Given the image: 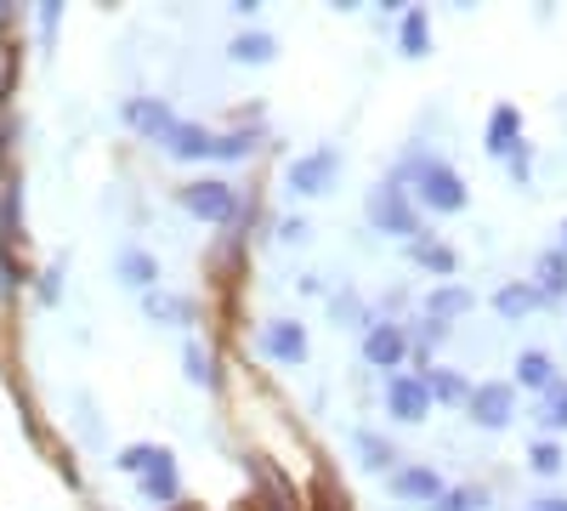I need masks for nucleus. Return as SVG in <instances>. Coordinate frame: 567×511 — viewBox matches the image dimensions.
Here are the masks:
<instances>
[{"instance_id":"f257e3e1","label":"nucleus","mask_w":567,"mask_h":511,"mask_svg":"<svg viewBox=\"0 0 567 511\" xmlns=\"http://www.w3.org/2000/svg\"><path fill=\"white\" fill-rule=\"evenodd\" d=\"M403 188L414 194V205H420V216L432 211V216H460L465 205H471V188H465V176L443 160V154H425V149H414V154H403L398 160V171H392Z\"/></svg>"},{"instance_id":"f03ea898","label":"nucleus","mask_w":567,"mask_h":511,"mask_svg":"<svg viewBox=\"0 0 567 511\" xmlns=\"http://www.w3.org/2000/svg\"><path fill=\"white\" fill-rule=\"evenodd\" d=\"M114 472L136 478V494L148 505H176L182 500V467L165 443H125L114 454Z\"/></svg>"},{"instance_id":"7ed1b4c3","label":"nucleus","mask_w":567,"mask_h":511,"mask_svg":"<svg viewBox=\"0 0 567 511\" xmlns=\"http://www.w3.org/2000/svg\"><path fill=\"white\" fill-rule=\"evenodd\" d=\"M363 216H369V227L374 234H392V239H420L425 227H420V205H414V194L403 188L398 176H381L369 188V200H363Z\"/></svg>"},{"instance_id":"20e7f679","label":"nucleus","mask_w":567,"mask_h":511,"mask_svg":"<svg viewBox=\"0 0 567 511\" xmlns=\"http://www.w3.org/2000/svg\"><path fill=\"white\" fill-rule=\"evenodd\" d=\"M176 205L194 222H205V227H227V222H239V211H245L239 188H233L227 176H187L176 188Z\"/></svg>"},{"instance_id":"39448f33","label":"nucleus","mask_w":567,"mask_h":511,"mask_svg":"<svg viewBox=\"0 0 567 511\" xmlns=\"http://www.w3.org/2000/svg\"><path fill=\"white\" fill-rule=\"evenodd\" d=\"M341 171H347L341 149L323 143V149H307V154H296L290 165H284V188H290V200H323L341 182Z\"/></svg>"},{"instance_id":"423d86ee","label":"nucleus","mask_w":567,"mask_h":511,"mask_svg":"<svg viewBox=\"0 0 567 511\" xmlns=\"http://www.w3.org/2000/svg\"><path fill=\"white\" fill-rule=\"evenodd\" d=\"M409 352H414V341H409V324L403 318H374L369 330H363V364L381 369V376H398Z\"/></svg>"},{"instance_id":"0eeeda50","label":"nucleus","mask_w":567,"mask_h":511,"mask_svg":"<svg viewBox=\"0 0 567 511\" xmlns=\"http://www.w3.org/2000/svg\"><path fill=\"white\" fill-rule=\"evenodd\" d=\"M465 421L483 432H505L516 421V387L511 381H477L465 398Z\"/></svg>"},{"instance_id":"6e6552de","label":"nucleus","mask_w":567,"mask_h":511,"mask_svg":"<svg viewBox=\"0 0 567 511\" xmlns=\"http://www.w3.org/2000/svg\"><path fill=\"white\" fill-rule=\"evenodd\" d=\"M432 409H437V403H432V392H425L420 369H398V376H386V421L420 427Z\"/></svg>"},{"instance_id":"1a4fd4ad","label":"nucleus","mask_w":567,"mask_h":511,"mask_svg":"<svg viewBox=\"0 0 567 511\" xmlns=\"http://www.w3.org/2000/svg\"><path fill=\"white\" fill-rule=\"evenodd\" d=\"M256 347H261V358H272V364H284V369L307 364V352H312L301 318H267V324H261V336H256Z\"/></svg>"},{"instance_id":"9d476101","label":"nucleus","mask_w":567,"mask_h":511,"mask_svg":"<svg viewBox=\"0 0 567 511\" xmlns=\"http://www.w3.org/2000/svg\"><path fill=\"white\" fill-rule=\"evenodd\" d=\"M216 136H221V131H210V125H199V120H176V125L159 136V154H165V160H182V165H205V160H216Z\"/></svg>"},{"instance_id":"9b49d317","label":"nucleus","mask_w":567,"mask_h":511,"mask_svg":"<svg viewBox=\"0 0 567 511\" xmlns=\"http://www.w3.org/2000/svg\"><path fill=\"white\" fill-rule=\"evenodd\" d=\"M386 489H392L403 505H420V511H425V505H432L449 483H443V472L432 467V460H403V467L386 478Z\"/></svg>"},{"instance_id":"f8f14e48","label":"nucleus","mask_w":567,"mask_h":511,"mask_svg":"<svg viewBox=\"0 0 567 511\" xmlns=\"http://www.w3.org/2000/svg\"><path fill=\"white\" fill-rule=\"evenodd\" d=\"M120 120H125V131L148 136V143L159 149V136L176 125V109H171L165 98H125V103H120Z\"/></svg>"},{"instance_id":"ddd939ff","label":"nucleus","mask_w":567,"mask_h":511,"mask_svg":"<svg viewBox=\"0 0 567 511\" xmlns=\"http://www.w3.org/2000/svg\"><path fill=\"white\" fill-rule=\"evenodd\" d=\"M523 143H528V136H523V109H516V103H499V109L488 114V125H483V149H488L494 160H511Z\"/></svg>"},{"instance_id":"4468645a","label":"nucleus","mask_w":567,"mask_h":511,"mask_svg":"<svg viewBox=\"0 0 567 511\" xmlns=\"http://www.w3.org/2000/svg\"><path fill=\"white\" fill-rule=\"evenodd\" d=\"M556 381H561V369H556L550 352H539V347L516 352V364H511V387H516V392H550Z\"/></svg>"},{"instance_id":"2eb2a0df","label":"nucleus","mask_w":567,"mask_h":511,"mask_svg":"<svg viewBox=\"0 0 567 511\" xmlns=\"http://www.w3.org/2000/svg\"><path fill=\"white\" fill-rule=\"evenodd\" d=\"M409 262H414V267H425V273L437 278V285H449V278L460 273V251H454L449 239H437V234L409 239Z\"/></svg>"},{"instance_id":"dca6fc26","label":"nucleus","mask_w":567,"mask_h":511,"mask_svg":"<svg viewBox=\"0 0 567 511\" xmlns=\"http://www.w3.org/2000/svg\"><path fill=\"white\" fill-rule=\"evenodd\" d=\"M227 58L245 63V69H267V63H278V34H267V29H239V34L227 40Z\"/></svg>"},{"instance_id":"f3484780","label":"nucleus","mask_w":567,"mask_h":511,"mask_svg":"<svg viewBox=\"0 0 567 511\" xmlns=\"http://www.w3.org/2000/svg\"><path fill=\"white\" fill-rule=\"evenodd\" d=\"M114 273L125 278V285L136 290V296H148V290H159V262L142 251V245H125L120 256H114Z\"/></svg>"},{"instance_id":"a211bd4d","label":"nucleus","mask_w":567,"mask_h":511,"mask_svg":"<svg viewBox=\"0 0 567 511\" xmlns=\"http://www.w3.org/2000/svg\"><path fill=\"white\" fill-rule=\"evenodd\" d=\"M425 318H443V324H454V318H465L471 307H477V296H471L465 285H460V278H449V285H432V290H425Z\"/></svg>"},{"instance_id":"6ab92c4d","label":"nucleus","mask_w":567,"mask_h":511,"mask_svg":"<svg viewBox=\"0 0 567 511\" xmlns=\"http://www.w3.org/2000/svg\"><path fill=\"white\" fill-rule=\"evenodd\" d=\"M534 307H545L539 290H534V278H505V285L494 290V313H499L505 324H523Z\"/></svg>"},{"instance_id":"aec40b11","label":"nucleus","mask_w":567,"mask_h":511,"mask_svg":"<svg viewBox=\"0 0 567 511\" xmlns=\"http://www.w3.org/2000/svg\"><path fill=\"white\" fill-rule=\"evenodd\" d=\"M420 381H425V392H432V403H460V409H465L471 387H477V381H465L454 364H425Z\"/></svg>"},{"instance_id":"412c9836","label":"nucleus","mask_w":567,"mask_h":511,"mask_svg":"<svg viewBox=\"0 0 567 511\" xmlns=\"http://www.w3.org/2000/svg\"><path fill=\"white\" fill-rule=\"evenodd\" d=\"M142 313H148L154 324H194L199 318V302L194 296H182V290H148V296H142Z\"/></svg>"},{"instance_id":"4be33fe9","label":"nucleus","mask_w":567,"mask_h":511,"mask_svg":"<svg viewBox=\"0 0 567 511\" xmlns=\"http://www.w3.org/2000/svg\"><path fill=\"white\" fill-rule=\"evenodd\" d=\"M398 52L403 58H425V52H432V12H425V7H409L398 18Z\"/></svg>"},{"instance_id":"5701e85b","label":"nucleus","mask_w":567,"mask_h":511,"mask_svg":"<svg viewBox=\"0 0 567 511\" xmlns=\"http://www.w3.org/2000/svg\"><path fill=\"white\" fill-rule=\"evenodd\" d=\"M534 290H539L545 307H550V302H567V256H561V251H545V256L534 262Z\"/></svg>"},{"instance_id":"b1692460","label":"nucleus","mask_w":567,"mask_h":511,"mask_svg":"<svg viewBox=\"0 0 567 511\" xmlns=\"http://www.w3.org/2000/svg\"><path fill=\"white\" fill-rule=\"evenodd\" d=\"M534 427H539V438L567 432V376H561L550 392H539V403H534Z\"/></svg>"},{"instance_id":"393cba45","label":"nucleus","mask_w":567,"mask_h":511,"mask_svg":"<svg viewBox=\"0 0 567 511\" xmlns=\"http://www.w3.org/2000/svg\"><path fill=\"white\" fill-rule=\"evenodd\" d=\"M182 364H187L182 376L194 381V387H210V392L221 387V369H216V352H210V347H205L199 336H187V347H182Z\"/></svg>"},{"instance_id":"a878e982","label":"nucleus","mask_w":567,"mask_h":511,"mask_svg":"<svg viewBox=\"0 0 567 511\" xmlns=\"http://www.w3.org/2000/svg\"><path fill=\"white\" fill-rule=\"evenodd\" d=\"M352 443H358V454H363V467H369V472H386V478H392V472L403 467L398 443H392V438H381V432H358Z\"/></svg>"},{"instance_id":"bb28decb","label":"nucleus","mask_w":567,"mask_h":511,"mask_svg":"<svg viewBox=\"0 0 567 511\" xmlns=\"http://www.w3.org/2000/svg\"><path fill=\"white\" fill-rule=\"evenodd\" d=\"M488 505H494V494L483 483H449L425 511H488Z\"/></svg>"},{"instance_id":"cd10ccee","label":"nucleus","mask_w":567,"mask_h":511,"mask_svg":"<svg viewBox=\"0 0 567 511\" xmlns=\"http://www.w3.org/2000/svg\"><path fill=\"white\" fill-rule=\"evenodd\" d=\"M256 149H261L256 131H221V136H216V165H245Z\"/></svg>"},{"instance_id":"c85d7f7f","label":"nucleus","mask_w":567,"mask_h":511,"mask_svg":"<svg viewBox=\"0 0 567 511\" xmlns=\"http://www.w3.org/2000/svg\"><path fill=\"white\" fill-rule=\"evenodd\" d=\"M528 467H534L539 478H556V472L567 467V449H561V438H534V443H528Z\"/></svg>"},{"instance_id":"c756f323","label":"nucleus","mask_w":567,"mask_h":511,"mask_svg":"<svg viewBox=\"0 0 567 511\" xmlns=\"http://www.w3.org/2000/svg\"><path fill=\"white\" fill-rule=\"evenodd\" d=\"M329 313H336V318H347L352 330H369V324H374V313L358 302V290H336V296H329Z\"/></svg>"},{"instance_id":"7c9ffc66","label":"nucleus","mask_w":567,"mask_h":511,"mask_svg":"<svg viewBox=\"0 0 567 511\" xmlns=\"http://www.w3.org/2000/svg\"><path fill=\"white\" fill-rule=\"evenodd\" d=\"M505 171H511V182L516 188H528V176H534V143H523L511 160H505Z\"/></svg>"},{"instance_id":"2f4dec72","label":"nucleus","mask_w":567,"mask_h":511,"mask_svg":"<svg viewBox=\"0 0 567 511\" xmlns=\"http://www.w3.org/2000/svg\"><path fill=\"white\" fill-rule=\"evenodd\" d=\"M307 234H312L307 216H284V222H278V239H284V245H307Z\"/></svg>"},{"instance_id":"473e14b6","label":"nucleus","mask_w":567,"mask_h":511,"mask_svg":"<svg viewBox=\"0 0 567 511\" xmlns=\"http://www.w3.org/2000/svg\"><path fill=\"white\" fill-rule=\"evenodd\" d=\"M58 18H63V7H58V0H40V34H45V40H52Z\"/></svg>"},{"instance_id":"72a5a7b5","label":"nucleus","mask_w":567,"mask_h":511,"mask_svg":"<svg viewBox=\"0 0 567 511\" xmlns=\"http://www.w3.org/2000/svg\"><path fill=\"white\" fill-rule=\"evenodd\" d=\"M523 511H567V494H534Z\"/></svg>"},{"instance_id":"f704fd0d","label":"nucleus","mask_w":567,"mask_h":511,"mask_svg":"<svg viewBox=\"0 0 567 511\" xmlns=\"http://www.w3.org/2000/svg\"><path fill=\"white\" fill-rule=\"evenodd\" d=\"M40 302H58V267L40 273Z\"/></svg>"},{"instance_id":"c9c22d12","label":"nucleus","mask_w":567,"mask_h":511,"mask_svg":"<svg viewBox=\"0 0 567 511\" xmlns=\"http://www.w3.org/2000/svg\"><path fill=\"white\" fill-rule=\"evenodd\" d=\"M556 251H561V256H567V222H561V239H556Z\"/></svg>"}]
</instances>
